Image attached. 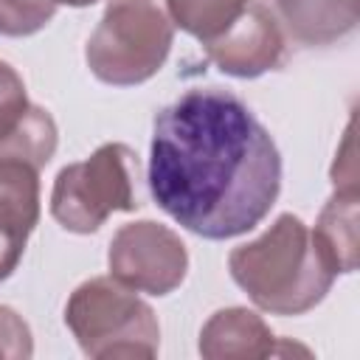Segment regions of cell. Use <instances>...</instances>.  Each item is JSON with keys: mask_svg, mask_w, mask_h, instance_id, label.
Returning a JSON list of instances; mask_svg holds the SVG:
<instances>
[{"mask_svg": "<svg viewBox=\"0 0 360 360\" xmlns=\"http://www.w3.org/2000/svg\"><path fill=\"white\" fill-rule=\"evenodd\" d=\"M146 183L155 205L202 239L253 231L281 191V155L253 110L225 87H191L152 127Z\"/></svg>", "mask_w": 360, "mask_h": 360, "instance_id": "obj_1", "label": "cell"}]
</instances>
